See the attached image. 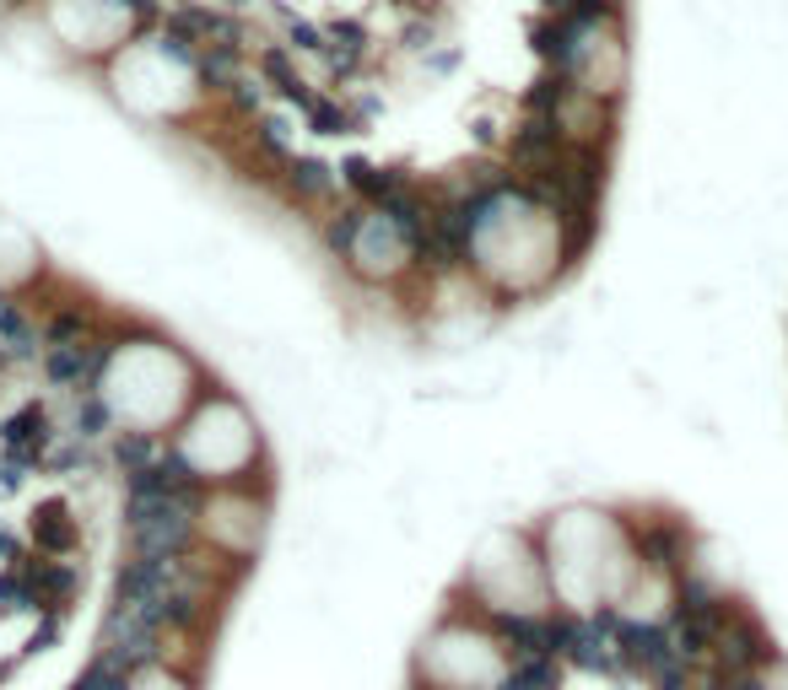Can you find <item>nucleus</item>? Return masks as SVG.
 Segmentation results:
<instances>
[{"mask_svg":"<svg viewBox=\"0 0 788 690\" xmlns=\"http://www.w3.org/2000/svg\"><path fill=\"white\" fill-rule=\"evenodd\" d=\"M173 453L184 459V469L200 486L227 491V486H249V464L260 459V431L233 394L211 389V394L195 400V415L184 421Z\"/></svg>","mask_w":788,"mask_h":690,"instance_id":"1","label":"nucleus"},{"mask_svg":"<svg viewBox=\"0 0 788 690\" xmlns=\"http://www.w3.org/2000/svg\"><path fill=\"white\" fill-rule=\"evenodd\" d=\"M265 518H271V497H254V486H227L200 497V535L216 545L227 561H249L265 540Z\"/></svg>","mask_w":788,"mask_h":690,"instance_id":"2","label":"nucleus"},{"mask_svg":"<svg viewBox=\"0 0 788 690\" xmlns=\"http://www.w3.org/2000/svg\"><path fill=\"white\" fill-rule=\"evenodd\" d=\"M200 529V502H136L125 497V545L136 561H178Z\"/></svg>","mask_w":788,"mask_h":690,"instance_id":"3","label":"nucleus"},{"mask_svg":"<svg viewBox=\"0 0 788 690\" xmlns=\"http://www.w3.org/2000/svg\"><path fill=\"white\" fill-rule=\"evenodd\" d=\"M76 518H71V507L65 502H49V507H38V518H33V540H38V551L49 555V561H60V555L76 545Z\"/></svg>","mask_w":788,"mask_h":690,"instance_id":"7","label":"nucleus"},{"mask_svg":"<svg viewBox=\"0 0 788 690\" xmlns=\"http://www.w3.org/2000/svg\"><path fill=\"white\" fill-rule=\"evenodd\" d=\"M82 588V572L71 566V561H38V572H33V599L38 604H54V610H65V599Z\"/></svg>","mask_w":788,"mask_h":690,"instance_id":"8","label":"nucleus"},{"mask_svg":"<svg viewBox=\"0 0 788 690\" xmlns=\"http://www.w3.org/2000/svg\"><path fill=\"white\" fill-rule=\"evenodd\" d=\"M0 362H5V367L43 362V324H38L11 291H0Z\"/></svg>","mask_w":788,"mask_h":690,"instance_id":"5","label":"nucleus"},{"mask_svg":"<svg viewBox=\"0 0 788 690\" xmlns=\"http://www.w3.org/2000/svg\"><path fill=\"white\" fill-rule=\"evenodd\" d=\"M411 265H416L411 238H405L389 216L367 211V222H362V233H357V243H351V254H346V271L357 280H367V286H384V280H395L400 271H411Z\"/></svg>","mask_w":788,"mask_h":690,"instance_id":"4","label":"nucleus"},{"mask_svg":"<svg viewBox=\"0 0 788 690\" xmlns=\"http://www.w3.org/2000/svg\"><path fill=\"white\" fill-rule=\"evenodd\" d=\"M282 184H287V195H292L298 205H329L340 173H335L329 162H318V156H292V162L282 167Z\"/></svg>","mask_w":788,"mask_h":690,"instance_id":"6","label":"nucleus"}]
</instances>
